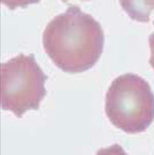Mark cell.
I'll return each instance as SVG.
<instances>
[{"label":"cell","instance_id":"cell-1","mask_svg":"<svg viewBox=\"0 0 154 155\" xmlns=\"http://www.w3.org/2000/svg\"><path fill=\"white\" fill-rule=\"evenodd\" d=\"M105 36L100 23L70 5L51 21L42 35L43 48L59 69L80 73L92 69L103 54Z\"/></svg>","mask_w":154,"mask_h":155},{"label":"cell","instance_id":"cell-2","mask_svg":"<svg viewBox=\"0 0 154 155\" xmlns=\"http://www.w3.org/2000/svg\"><path fill=\"white\" fill-rule=\"evenodd\" d=\"M105 112L109 121L124 133L145 132L154 120V94L149 83L133 73L118 76L107 91Z\"/></svg>","mask_w":154,"mask_h":155},{"label":"cell","instance_id":"cell-3","mask_svg":"<svg viewBox=\"0 0 154 155\" xmlns=\"http://www.w3.org/2000/svg\"><path fill=\"white\" fill-rule=\"evenodd\" d=\"M48 78L33 54H20L2 63L1 108L19 118L27 111L38 110L46 94Z\"/></svg>","mask_w":154,"mask_h":155},{"label":"cell","instance_id":"cell-4","mask_svg":"<svg viewBox=\"0 0 154 155\" xmlns=\"http://www.w3.org/2000/svg\"><path fill=\"white\" fill-rule=\"evenodd\" d=\"M119 3L126 12V14L132 19L138 22H149L150 12L154 9V1H124L122 0Z\"/></svg>","mask_w":154,"mask_h":155},{"label":"cell","instance_id":"cell-5","mask_svg":"<svg viewBox=\"0 0 154 155\" xmlns=\"http://www.w3.org/2000/svg\"><path fill=\"white\" fill-rule=\"evenodd\" d=\"M153 26H154V21H153ZM149 46H150V59H149V64L150 66L154 69V32L150 34L149 36Z\"/></svg>","mask_w":154,"mask_h":155}]
</instances>
